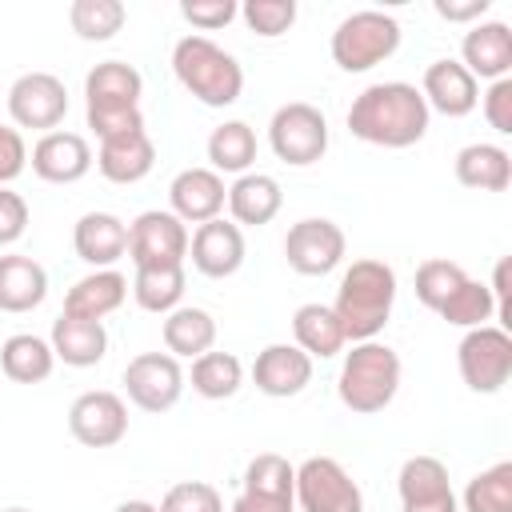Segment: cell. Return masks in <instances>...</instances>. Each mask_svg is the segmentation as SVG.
Instances as JSON below:
<instances>
[{"label":"cell","mask_w":512,"mask_h":512,"mask_svg":"<svg viewBox=\"0 0 512 512\" xmlns=\"http://www.w3.org/2000/svg\"><path fill=\"white\" fill-rule=\"evenodd\" d=\"M428 104L416 84L380 80L368 84L348 108V132L376 148H412L428 132Z\"/></svg>","instance_id":"cell-1"},{"label":"cell","mask_w":512,"mask_h":512,"mask_svg":"<svg viewBox=\"0 0 512 512\" xmlns=\"http://www.w3.org/2000/svg\"><path fill=\"white\" fill-rule=\"evenodd\" d=\"M396 304V272L384 260H352L336 288V320L344 328V340L364 344L376 340L392 316Z\"/></svg>","instance_id":"cell-2"},{"label":"cell","mask_w":512,"mask_h":512,"mask_svg":"<svg viewBox=\"0 0 512 512\" xmlns=\"http://www.w3.org/2000/svg\"><path fill=\"white\" fill-rule=\"evenodd\" d=\"M172 72L180 80V88L200 100L204 108H228L240 100L244 92V68L232 52H224L216 40L208 36H184L172 48Z\"/></svg>","instance_id":"cell-3"},{"label":"cell","mask_w":512,"mask_h":512,"mask_svg":"<svg viewBox=\"0 0 512 512\" xmlns=\"http://www.w3.org/2000/svg\"><path fill=\"white\" fill-rule=\"evenodd\" d=\"M336 392H340V404L356 416L384 412L400 392V356H396V348H388L380 340L352 344V352H344Z\"/></svg>","instance_id":"cell-4"},{"label":"cell","mask_w":512,"mask_h":512,"mask_svg":"<svg viewBox=\"0 0 512 512\" xmlns=\"http://www.w3.org/2000/svg\"><path fill=\"white\" fill-rule=\"evenodd\" d=\"M328 48H332L336 68H344V72H368V68L384 64L388 56H396V48H400V24L388 12L364 8V12H352V16H344L336 24Z\"/></svg>","instance_id":"cell-5"},{"label":"cell","mask_w":512,"mask_h":512,"mask_svg":"<svg viewBox=\"0 0 512 512\" xmlns=\"http://www.w3.org/2000/svg\"><path fill=\"white\" fill-rule=\"evenodd\" d=\"M268 144H272L276 160H284L292 168H308V164L324 160V152H328V120L316 104H304V100L280 104L268 120Z\"/></svg>","instance_id":"cell-6"},{"label":"cell","mask_w":512,"mask_h":512,"mask_svg":"<svg viewBox=\"0 0 512 512\" xmlns=\"http://www.w3.org/2000/svg\"><path fill=\"white\" fill-rule=\"evenodd\" d=\"M456 368L472 392H480V396L500 392L512 376V336L500 324L468 328L464 340L456 344Z\"/></svg>","instance_id":"cell-7"},{"label":"cell","mask_w":512,"mask_h":512,"mask_svg":"<svg viewBox=\"0 0 512 512\" xmlns=\"http://www.w3.org/2000/svg\"><path fill=\"white\" fill-rule=\"evenodd\" d=\"M296 504L300 512H364V492L340 460L308 456L296 468Z\"/></svg>","instance_id":"cell-8"},{"label":"cell","mask_w":512,"mask_h":512,"mask_svg":"<svg viewBox=\"0 0 512 512\" xmlns=\"http://www.w3.org/2000/svg\"><path fill=\"white\" fill-rule=\"evenodd\" d=\"M344 252H348L344 228L336 220H324V216L296 220L288 228V236H284V260L300 276H328V272H336Z\"/></svg>","instance_id":"cell-9"},{"label":"cell","mask_w":512,"mask_h":512,"mask_svg":"<svg viewBox=\"0 0 512 512\" xmlns=\"http://www.w3.org/2000/svg\"><path fill=\"white\" fill-rule=\"evenodd\" d=\"M8 116L16 128L56 132V124L68 116V88L52 72H24L8 88Z\"/></svg>","instance_id":"cell-10"},{"label":"cell","mask_w":512,"mask_h":512,"mask_svg":"<svg viewBox=\"0 0 512 512\" xmlns=\"http://www.w3.org/2000/svg\"><path fill=\"white\" fill-rule=\"evenodd\" d=\"M124 392L140 412H168L184 392V368L168 352H140L124 364Z\"/></svg>","instance_id":"cell-11"},{"label":"cell","mask_w":512,"mask_h":512,"mask_svg":"<svg viewBox=\"0 0 512 512\" xmlns=\"http://www.w3.org/2000/svg\"><path fill=\"white\" fill-rule=\"evenodd\" d=\"M128 256L136 268H168L188 256V224L172 212L148 208L128 224Z\"/></svg>","instance_id":"cell-12"},{"label":"cell","mask_w":512,"mask_h":512,"mask_svg":"<svg viewBox=\"0 0 512 512\" xmlns=\"http://www.w3.org/2000/svg\"><path fill=\"white\" fill-rule=\"evenodd\" d=\"M68 432L84 448H112L128 436V404L108 388L80 392L68 408Z\"/></svg>","instance_id":"cell-13"},{"label":"cell","mask_w":512,"mask_h":512,"mask_svg":"<svg viewBox=\"0 0 512 512\" xmlns=\"http://www.w3.org/2000/svg\"><path fill=\"white\" fill-rule=\"evenodd\" d=\"M32 172L44 180V184H76L92 172L96 156H92V144L80 136V132H44L36 144H32Z\"/></svg>","instance_id":"cell-14"},{"label":"cell","mask_w":512,"mask_h":512,"mask_svg":"<svg viewBox=\"0 0 512 512\" xmlns=\"http://www.w3.org/2000/svg\"><path fill=\"white\" fill-rule=\"evenodd\" d=\"M168 212L184 224H208L224 212L228 204V188H224V176L212 172V168H184L172 176L168 184Z\"/></svg>","instance_id":"cell-15"},{"label":"cell","mask_w":512,"mask_h":512,"mask_svg":"<svg viewBox=\"0 0 512 512\" xmlns=\"http://www.w3.org/2000/svg\"><path fill=\"white\" fill-rule=\"evenodd\" d=\"M420 96L428 104V112H440L448 120H460L468 112H476L480 104V84L472 80V72L460 60H432L424 68L420 80Z\"/></svg>","instance_id":"cell-16"},{"label":"cell","mask_w":512,"mask_h":512,"mask_svg":"<svg viewBox=\"0 0 512 512\" xmlns=\"http://www.w3.org/2000/svg\"><path fill=\"white\" fill-rule=\"evenodd\" d=\"M188 256H192V268L208 280H228L240 272L244 264V232L232 224V220H208L192 232L188 240Z\"/></svg>","instance_id":"cell-17"},{"label":"cell","mask_w":512,"mask_h":512,"mask_svg":"<svg viewBox=\"0 0 512 512\" xmlns=\"http://www.w3.org/2000/svg\"><path fill=\"white\" fill-rule=\"evenodd\" d=\"M460 64L472 80H504L512 72V28L504 20H476L460 40Z\"/></svg>","instance_id":"cell-18"},{"label":"cell","mask_w":512,"mask_h":512,"mask_svg":"<svg viewBox=\"0 0 512 512\" xmlns=\"http://www.w3.org/2000/svg\"><path fill=\"white\" fill-rule=\"evenodd\" d=\"M252 384L272 400L300 396L312 384V356H304L296 344H268L264 352H256Z\"/></svg>","instance_id":"cell-19"},{"label":"cell","mask_w":512,"mask_h":512,"mask_svg":"<svg viewBox=\"0 0 512 512\" xmlns=\"http://www.w3.org/2000/svg\"><path fill=\"white\" fill-rule=\"evenodd\" d=\"M72 248L88 268H112L128 256V224L112 212H84L72 228Z\"/></svg>","instance_id":"cell-20"},{"label":"cell","mask_w":512,"mask_h":512,"mask_svg":"<svg viewBox=\"0 0 512 512\" xmlns=\"http://www.w3.org/2000/svg\"><path fill=\"white\" fill-rule=\"evenodd\" d=\"M156 164V144L148 132H124L112 140H100L96 168L112 184H140Z\"/></svg>","instance_id":"cell-21"},{"label":"cell","mask_w":512,"mask_h":512,"mask_svg":"<svg viewBox=\"0 0 512 512\" xmlns=\"http://www.w3.org/2000/svg\"><path fill=\"white\" fill-rule=\"evenodd\" d=\"M128 296V276L116 268H92L88 276H80L68 296H64V312L80 316V320H104L112 316Z\"/></svg>","instance_id":"cell-22"},{"label":"cell","mask_w":512,"mask_h":512,"mask_svg":"<svg viewBox=\"0 0 512 512\" xmlns=\"http://www.w3.org/2000/svg\"><path fill=\"white\" fill-rule=\"evenodd\" d=\"M48 344H52L56 360H64L68 368H92L108 352V328H104V320H80V316L60 312L52 320Z\"/></svg>","instance_id":"cell-23"},{"label":"cell","mask_w":512,"mask_h":512,"mask_svg":"<svg viewBox=\"0 0 512 512\" xmlns=\"http://www.w3.org/2000/svg\"><path fill=\"white\" fill-rule=\"evenodd\" d=\"M48 296V272L40 260L8 252L0 256V312H32Z\"/></svg>","instance_id":"cell-24"},{"label":"cell","mask_w":512,"mask_h":512,"mask_svg":"<svg viewBox=\"0 0 512 512\" xmlns=\"http://www.w3.org/2000/svg\"><path fill=\"white\" fill-rule=\"evenodd\" d=\"M284 204V192H280V180L268 176V172H244L236 176V184L228 188V212H232V224H248V228H260L268 224Z\"/></svg>","instance_id":"cell-25"},{"label":"cell","mask_w":512,"mask_h":512,"mask_svg":"<svg viewBox=\"0 0 512 512\" xmlns=\"http://www.w3.org/2000/svg\"><path fill=\"white\" fill-rule=\"evenodd\" d=\"M144 76L124 60H104L84 76L88 108H140Z\"/></svg>","instance_id":"cell-26"},{"label":"cell","mask_w":512,"mask_h":512,"mask_svg":"<svg viewBox=\"0 0 512 512\" xmlns=\"http://www.w3.org/2000/svg\"><path fill=\"white\" fill-rule=\"evenodd\" d=\"M216 344V320L208 308H196V304H180L164 316V348L168 356H184V360H196L204 352H212Z\"/></svg>","instance_id":"cell-27"},{"label":"cell","mask_w":512,"mask_h":512,"mask_svg":"<svg viewBox=\"0 0 512 512\" xmlns=\"http://www.w3.org/2000/svg\"><path fill=\"white\" fill-rule=\"evenodd\" d=\"M456 180L476 192H504L512 184V156L500 144H468L456 152Z\"/></svg>","instance_id":"cell-28"},{"label":"cell","mask_w":512,"mask_h":512,"mask_svg":"<svg viewBox=\"0 0 512 512\" xmlns=\"http://www.w3.org/2000/svg\"><path fill=\"white\" fill-rule=\"evenodd\" d=\"M292 336H296V348L304 356H312V360L316 356L328 360V356L344 352V344H348L332 304H300L292 312Z\"/></svg>","instance_id":"cell-29"},{"label":"cell","mask_w":512,"mask_h":512,"mask_svg":"<svg viewBox=\"0 0 512 512\" xmlns=\"http://www.w3.org/2000/svg\"><path fill=\"white\" fill-rule=\"evenodd\" d=\"M52 368H56V352L44 336L16 332L0 344V372L12 384H40V380L52 376Z\"/></svg>","instance_id":"cell-30"},{"label":"cell","mask_w":512,"mask_h":512,"mask_svg":"<svg viewBox=\"0 0 512 512\" xmlns=\"http://www.w3.org/2000/svg\"><path fill=\"white\" fill-rule=\"evenodd\" d=\"M208 160H212V172H232V176H244L256 160V132L244 124V120H224L212 128L208 136Z\"/></svg>","instance_id":"cell-31"},{"label":"cell","mask_w":512,"mask_h":512,"mask_svg":"<svg viewBox=\"0 0 512 512\" xmlns=\"http://www.w3.org/2000/svg\"><path fill=\"white\" fill-rule=\"evenodd\" d=\"M132 296L144 312L168 316L172 308H180L184 300V264H168V268H136L132 276Z\"/></svg>","instance_id":"cell-32"},{"label":"cell","mask_w":512,"mask_h":512,"mask_svg":"<svg viewBox=\"0 0 512 512\" xmlns=\"http://www.w3.org/2000/svg\"><path fill=\"white\" fill-rule=\"evenodd\" d=\"M244 384V364L232 352H204L192 360V392L204 400H228Z\"/></svg>","instance_id":"cell-33"},{"label":"cell","mask_w":512,"mask_h":512,"mask_svg":"<svg viewBox=\"0 0 512 512\" xmlns=\"http://www.w3.org/2000/svg\"><path fill=\"white\" fill-rule=\"evenodd\" d=\"M396 492H400V508H404V504H424V500L448 496L452 484H448L444 460H436V456H408V460L400 464Z\"/></svg>","instance_id":"cell-34"},{"label":"cell","mask_w":512,"mask_h":512,"mask_svg":"<svg viewBox=\"0 0 512 512\" xmlns=\"http://www.w3.org/2000/svg\"><path fill=\"white\" fill-rule=\"evenodd\" d=\"M128 20V8L120 0H72L68 8V24L80 40L88 44H104L112 40Z\"/></svg>","instance_id":"cell-35"},{"label":"cell","mask_w":512,"mask_h":512,"mask_svg":"<svg viewBox=\"0 0 512 512\" xmlns=\"http://www.w3.org/2000/svg\"><path fill=\"white\" fill-rule=\"evenodd\" d=\"M240 492L272 496V500H292L296 504V468L284 456H276V452H260V456L248 460Z\"/></svg>","instance_id":"cell-36"},{"label":"cell","mask_w":512,"mask_h":512,"mask_svg":"<svg viewBox=\"0 0 512 512\" xmlns=\"http://www.w3.org/2000/svg\"><path fill=\"white\" fill-rule=\"evenodd\" d=\"M460 504L464 512H512V460H500L472 476Z\"/></svg>","instance_id":"cell-37"},{"label":"cell","mask_w":512,"mask_h":512,"mask_svg":"<svg viewBox=\"0 0 512 512\" xmlns=\"http://www.w3.org/2000/svg\"><path fill=\"white\" fill-rule=\"evenodd\" d=\"M436 316L448 320V324H456V328H484L488 320H496V304H492L488 284L468 276Z\"/></svg>","instance_id":"cell-38"},{"label":"cell","mask_w":512,"mask_h":512,"mask_svg":"<svg viewBox=\"0 0 512 512\" xmlns=\"http://www.w3.org/2000/svg\"><path fill=\"white\" fill-rule=\"evenodd\" d=\"M464 280H468V272H464L456 260H424V264L416 268V300H420L428 312H440Z\"/></svg>","instance_id":"cell-39"},{"label":"cell","mask_w":512,"mask_h":512,"mask_svg":"<svg viewBox=\"0 0 512 512\" xmlns=\"http://www.w3.org/2000/svg\"><path fill=\"white\" fill-rule=\"evenodd\" d=\"M240 16H244L248 32L276 40L296 24V0H244Z\"/></svg>","instance_id":"cell-40"},{"label":"cell","mask_w":512,"mask_h":512,"mask_svg":"<svg viewBox=\"0 0 512 512\" xmlns=\"http://www.w3.org/2000/svg\"><path fill=\"white\" fill-rule=\"evenodd\" d=\"M156 512H224V496L208 480H180L164 492Z\"/></svg>","instance_id":"cell-41"},{"label":"cell","mask_w":512,"mask_h":512,"mask_svg":"<svg viewBox=\"0 0 512 512\" xmlns=\"http://www.w3.org/2000/svg\"><path fill=\"white\" fill-rule=\"evenodd\" d=\"M180 16L196 28V36L200 32H216V28H228L236 16H240V8H236V0H184L180 4Z\"/></svg>","instance_id":"cell-42"},{"label":"cell","mask_w":512,"mask_h":512,"mask_svg":"<svg viewBox=\"0 0 512 512\" xmlns=\"http://www.w3.org/2000/svg\"><path fill=\"white\" fill-rule=\"evenodd\" d=\"M88 128L96 132V140H112L124 132H144V112L140 108H84Z\"/></svg>","instance_id":"cell-43"},{"label":"cell","mask_w":512,"mask_h":512,"mask_svg":"<svg viewBox=\"0 0 512 512\" xmlns=\"http://www.w3.org/2000/svg\"><path fill=\"white\" fill-rule=\"evenodd\" d=\"M480 104H484V120H488L500 136H508V132H512V76L492 80L488 92L480 96Z\"/></svg>","instance_id":"cell-44"},{"label":"cell","mask_w":512,"mask_h":512,"mask_svg":"<svg viewBox=\"0 0 512 512\" xmlns=\"http://www.w3.org/2000/svg\"><path fill=\"white\" fill-rule=\"evenodd\" d=\"M28 228V200L12 188H0V248L16 244Z\"/></svg>","instance_id":"cell-45"},{"label":"cell","mask_w":512,"mask_h":512,"mask_svg":"<svg viewBox=\"0 0 512 512\" xmlns=\"http://www.w3.org/2000/svg\"><path fill=\"white\" fill-rule=\"evenodd\" d=\"M24 168H28V144H24L20 128L0 124V188H8Z\"/></svg>","instance_id":"cell-46"},{"label":"cell","mask_w":512,"mask_h":512,"mask_svg":"<svg viewBox=\"0 0 512 512\" xmlns=\"http://www.w3.org/2000/svg\"><path fill=\"white\" fill-rule=\"evenodd\" d=\"M492 8V0H432V12L440 16V20H448V24H476V20H484V12Z\"/></svg>","instance_id":"cell-47"},{"label":"cell","mask_w":512,"mask_h":512,"mask_svg":"<svg viewBox=\"0 0 512 512\" xmlns=\"http://www.w3.org/2000/svg\"><path fill=\"white\" fill-rule=\"evenodd\" d=\"M488 292H492V304H496L500 328L508 332V324H512V304H508V256H504V260H496V272H492Z\"/></svg>","instance_id":"cell-48"},{"label":"cell","mask_w":512,"mask_h":512,"mask_svg":"<svg viewBox=\"0 0 512 512\" xmlns=\"http://www.w3.org/2000/svg\"><path fill=\"white\" fill-rule=\"evenodd\" d=\"M232 512H296L292 500H272V496H252V492H240L232 500Z\"/></svg>","instance_id":"cell-49"},{"label":"cell","mask_w":512,"mask_h":512,"mask_svg":"<svg viewBox=\"0 0 512 512\" xmlns=\"http://www.w3.org/2000/svg\"><path fill=\"white\" fill-rule=\"evenodd\" d=\"M400 512H460V500H456V492H448V496H436L424 504H404Z\"/></svg>","instance_id":"cell-50"},{"label":"cell","mask_w":512,"mask_h":512,"mask_svg":"<svg viewBox=\"0 0 512 512\" xmlns=\"http://www.w3.org/2000/svg\"><path fill=\"white\" fill-rule=\"evenodd\" d=\"M116 512H156V504H148V500H124V504H116Z\"/></svg>","instance_id":"cell-51"},{"label":"cell","mask_w":512,"mask_h":512,"mask_svg":"<svg viewBox=\"0 0 512 512\" xmlns=\"http://www.w3.org/2000/svg\"><path fill=\"white\" fill-rule=\"evenodd\" d=\"M0 512H32V508H0Z\"/></svg>","instance_id":"cell-52"}]
</instances>
